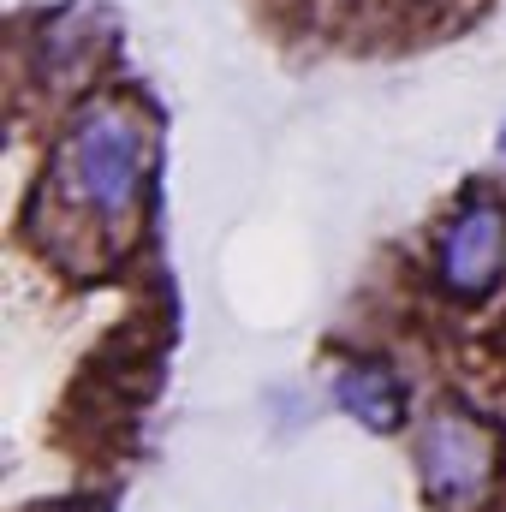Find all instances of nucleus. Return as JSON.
Masks as SVG:
<instances>
[{"label": "nucleus", "instance_id": "2", "mask_svg": "<svg viewBox=\"0 0 506 512\" xmlns=\"http://www.w3.org/2000/svg\"><path fill=\"white\" fill-rule=\"evenodd\" d=\"M501 471V447L489 441V429L465 411H435L417 435V477L429 489V501L441 507H465L477 501Z\"/></svg>", "mask_w": 506, "mask_h": 512}, {"label": "nucleus", "instance_id": "3", "mask_svg": "<svg viewBox=\"0 0 506 512\" xmlns=\"http://www.w3.org/2000/svg\"><path fill=\"white\" fill-rule=\"evenodd\" d=\"M435 268H441V286H447L459 304L489 298L506 274V209L501 203L471 197V203L441 227Z\"/></svg>", "mask_w": 506, "mask_h": 512}, {"label": "nucleus", "instance_id": "4", "mask_svg": "<svg viewBox=\"0 0 506 512\" xmlns=\"http://www.w3.org/2000/svg\"><path fill=\"white\" fill-rule=\"evenodd\" d=\"M334 399L364 423V429H399L405 423V382L381 364V358H358V364H346L340 376H334Z\"/></svg>", "mask_w": 506, "mask_h": 512}, {"label": "nucleus", "instance_id": "1", "mask_svg": "<svg viewBox=\"0 0 506 512\" xmlns=\"http://www.w3.org/2000/svg\"><path fill=\"white\" fill-rule=\"evenodd\" d=\"M42 185L60 191V221L72 215L96 239L102 256H108V245L120 251V239L137 227L143 191H149V131H143V120L114 96L78 108V120H72Z\"/></svg>", "mask_w": 506, "mask_h": 512}, {"label": "nucleus", "instance_id": "5", "mask_svg": "<svg viewBox=\"0 0 506 512\" xmlns=\"http://www.w3.org/2000/svg\"><path fill=\"white\" fill-rule=\"evenodd\" d=\"M48 512H114V501H102V495H84V501H60V507Z\"/></svg>", "mask_w": 506, "mask_h": 512}]
</instances>
